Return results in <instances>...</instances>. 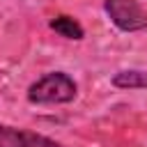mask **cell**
<instances>
[{"instance_id":"1","label":"cell","mask_w":147,"mask_h":147,"mask_svg":"<svg viewBox=\"0 0 147 147\" xmlns=\"http://www.w3.org/2000/svg\"><path fill=\"white\" fill-rule=\"evenodd\" d=\"M78 96V83L64 71H48L28 87V101L34 106L71 103Z\"/></svg>"},{"instance_id":"4","label":"cell","mask_w":147,"mask_h":147,"mask_svg":"<svg viewBox=\"0 0 147 147\" xmlns=\"http://www.w3.org/2000/svg\"><path fill=\"white\" fill-rule=\"evenodd\" d=\"M48 28H51L53 32H57L60 37L71 39V41H80V39L85 37L83 25H80V23H78L74 16H67V14L53 16V18H51V23H48Z\"/></svg>"},{"instance_id":"3","label":"cell","mask_w":147,"mask_h":147,"mask_svg":"<svg viewBox=\"0 0 147 147\" xmlns=\"http://www.w3.org/2000/svg\"><path fill=\"white\" fill-rule=\"evenodd\" d=\"M0 147H64V145L37 131L0 124Z\"/></svg>"},{"instance_id":"2","label":"cell","mask_w":147,"mask_h":147,"mask_svg":"<svg viewBox=\"0 0 147 147\" xmlns=\"http://www.w3.org/2000/svg\"><path fill=\"white\" fill-rule=\"evenodd\" d=\"M103 11L119 32H140L147 28V11L138 0H103Z\"/></svg>"},{"instance_id":"5","label":"cell","mask_w":147,"mask_h":147,"mask_svg":"<svg viewBox=\"0 0 147 147\" xmlns=\"http://www.w3.org/2000/svg\"><path fill=\"white\" fill-rule=\"evenodd\" d=\"M110 83L119 90H147V71H142V69H122L110 78Z\"/></svg>"}]
</instances>
